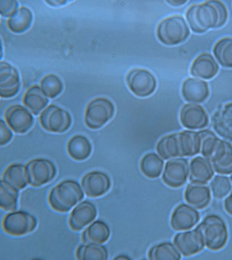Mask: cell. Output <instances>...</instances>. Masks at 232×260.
<instances>
[{
    "instance_id": "6da1fadb",
    "label": "cell",
    "mask_w": 232,
    "mask_h": 260,
    "mask_svg": "<svg viewBox=\"0 0 232 260\" xmlns=\"http://www.w3.org/2000/svg\"><path fill=\"white\" fill-rule=\"evenodd\" d=\"M228 18V9L220 1H208L193 5L187 9L186 19L195 34L223 27Z\"/></svg>"
},
{
    "instance_id": "7a4b0ae2",
    "label": "cell",
    "mask_w": 232,
    "mask_h": 260,
    "mask_svg": "<svg viewBox=\"0 0 232 260\" xmlns=\"http://www.w3.org/2000/svg\"><path fill=\"white\" fill-rule=\"evenodd\" d=\"M156 149L159 156L164 159L194 156L200 152V135L199 132L191 130L167 135L160 139Z\"/></svg>"
},
{
    "instance_id": "3957f363",
    "label": "cell",
    "mask_w": 232,
    "mask_h": 260,
    "mask_svg": "<svg viewBox=\"0 0 232 260\" xmlns=\"http://www.w3.org/2000/svg\"><path fill=\"white\" fill-rule=\"evenodd\" d=\"M83 197L84 194L78 182L66 180L51 189L48 195V203L54 211L66 213L82 201Z\"/></svg>"
},
{
    "instance_id": "277c9868",
    "label": "cell",
    "mask_w": 232,
    "mask_h": 260,
    "mask_svg": "<svg viewBox=\"0 0 232 260\" xmlns=\"http://www.w3.org/2000/svg\"><path fill=\"white\" fill-rule=\"evenodd\" d=\"M196 229L202 237L206 247L213 251L221 250L228 242V226L219 215L206 216Z\"/></svg>"
},
{
    "instance_id": "5b68a950",
    "label": "cell",
    "mask_w": 232,
    "mask_h": 260,
    "mask_svg": "<svg viewBox=\"0 0 232 260\" xmlns=\"http://www.w3.org/2000/svg\"><path fill=\"white\" fill-rule=\"evenodd\" d=\"M191 34L186 20L182 16L166 18L158 25L157 36L166 46H176L186 41Z\"/></svg>"
},
{
    "instance_id": "8992f818",
    "label": "cell",
    "mask_w": 232,
    "mask_h": 260,
    "mask_svg": "<svg viewBox=\"0 0 232 260\" xmlns=\"http://www.w3.org/2000/svg\"><path fill=\"white\" fill-rule=\"evenodd\" d=\"M115 106L107 98L99 97L93 100L85 109L84 121L92 129L101 128L114 116Z\"/></svg>"
},
{
    "instance_id": "52a82bcc",
    "label": "cell",
    "mask_w": 232,
    "mask_h": 260,
    "mask_svg": "<svg viewBox=\"0 0 232 260\" xmlns=\"http://www.w3.org/2000/svg\"><path fill=\"white\" fill-rule=\"evenodd\" d=\"M39 121L43 128L51 133L62 134L70 128V113L57 106L50 105L41 113Z\"/></svg>"
},
{
    "instance_id": "ba28073f",
    "label": "cell",
    "mask_w": 232,
    "mask_h": 260,
    "mask_svg": "<svg viewBox=\"0 0 232 260\" xmlns=\"http://www.w3.org/2000/svg\"><path fill=\"white\" fill-rule=\"evenodd\" d=\"M38 226V220L31 213L18 211L9 213L2 222L4 231L9 235L23 236L33 232Z\"/></svg>"
},
{
    "instance_id": "9c48e42d",
    "label": "cell",
    "mask_w": 232,
    "mask_h": 260,
    "mask_svg": "<svg viewBox=\"0 0 232 260\" xmlns=\"http://www.w3.org/2000/svg\"><path fill=\"white\" fill-rule=\"evenodd\" d=\"M28 184L39 187L52 182L57 175L55 164L49 159L37 158L32 160L25 166Z\"/></svg>"
},
{
    "instance_id": "30bf717a",
    "label": "cell",
    "mask_w": 232,
    "mask_h": 260,
    "mask_svg": "<svg viewBox=\"0 0 232 260\" xmlns=\"http://www.w3.org/2000/svg\"><path fill=\"white\" fill-rule=\"evenodd\" d=\"M127 85L136 96L146 98L154 93L157 87L155 76L148 70L134 69L127 74Z\"/></svg>"
},
{
    "instance_id": "8fae6325",
    "label": "cell",
    "mask_w": 232,
    "mask_h": 260,
    "mask_svg": "<svg viewBox=\"0 0 232 260\" xmlns=\"http://www.w3.org/2000/svg\"><path fill=\"white\" fill-rule=\"evenodd\" d=\"M189 175V162L183 158H173L166 162L162 180L171 188H179L185 185Z\"/></svg>"
},
{
    "instance_id": "7c38bea8",
    "label": "cell",
    "mask_w": 232,
    "mask_h": 260,
    "mask_svg": "<svg viewBox=\"0 0 232 260\" xmlns=\"http://www.w3.org/2000/svg\"><path fill=\"white\" fill-rule=\"evenodd\" d=\"M82 187L85 194L91 198L103 196L110 189L112 182L107 174L103 171L90 172L82 179Z\"/></svg>"
},
{
    "instance_id": "4fadbf2b",
    "label": "cell",
    "mask_w": 232,
    "mask_h": 260,
    "mask_svg": "<svg viewBox=\"0 0 232 260\" xmlns=\"http://www.w3.org/2000/svg\"><path fill=\"white\" fill-rule=\"evenodd\" d=\"M180 119L183 127L191 130L205 128L210 123V118L205 109L196 104L183 106L180 111Z\"/></svg>"
},
{
    "instance_id": "5bb4252c",
    "label": "cell",
    "mask_w": 232,
    "mask_h": 260,
    "mask_svg": "<svg viewBox=\"0 0 232 260\" xmlns=\"http://www.w3.org/2000/svg\"><path fill=\"white\" fill-rule=\"evenodd\" d=\"M4 117L9 127L17 134L27 133L34 124L32 113L24 106L17 104L7 109Z\"/></svg>"
},
{
    "instance_id": "9a60e30c",
    "label": "cell",
    "mask_w": 232,
    "mask_h": 260,
    "mask_svg": "<svg viewBox=\"0 0 232 260\" xmlns=\"http://www.w3.org/2000/svg\"><path fill=\"white\" fill-rule=\"evenodd\" d=\"M21 83L20 74L17 69L8 63H0V96L10 99L18 93Z\"/></svg>"
},
{
    "instance_id": "2e32d148",
    "label": "cell",
    "mask_w": 232,
    "mask_h": 260,
    "mask_svg": "<svg viewBox=\"0 0 232 260\" xmlns=\"http://www.w3.org/2000/svg\"><path fill=\"white\" fill-rule=\"evenodd\" d=\"M173 243L180 254L186 257L198 254L205 247L202 237L196 229L176 234Z\"/></svg>"
},
{
    "instance_id": "e0dca14e",
    "label": "cell",
    "mask_w": 232,
    "mask_h": 260,
    "mask_svg": "<svg viewBox=\"0 0 232 260\" xmlns=\"http://www.w3.org/2000/svg\"><path fill=\"white\" fill-rule=\"evenodd\" d=\"M209 161L215 172L220 175L232 174V146L226 141L219 139Z\"/></svg>"
},
{
    "instance_id": "ac0fdd59",
    "label": "cell",
    "mask_w": 232,
    "mask_h": 260,
    "mask_svg": "<svg viewBox=\"0 0 232 260\" xmlns=\"http://www.w3.org/2000/svg\"><path fill=\"white\" fill-rule=\"evenodd\" d=\"M200 219L196 209L187 204H182L174 209L170 218V225L176 231H188L192 229Z\"/></svg>"
},
{
    "instance_id": "d6986e66",
    "label": "cell",
    "mask_w": 232,
    "mask_h": 260,
    "mask_svg": "<svg viewBox=\"0 0 232 260\" xmlns=\"http://www.w3.org/2000/svg\"><path fill=\"white\" fill-rule=\"evenodd\" d=\"M182 94L185 101L190 103H202L210 96V86L200 79L189 78L183 83Z\"/></svg>"
},
{
    "instance_id": "ffe728a7",
    "label": "cell",
    "mask_w": 232,
    "mask_h": 260,
    "mask_svg": "<svg viewBox=\"0 0 232 260\" xmlns=\"http://www.w3.org/2000/svg\"><path fill=\"white\" fill-rule=\"evenodd\" d=\"M97 216L96 206L90 201H83L71 211L69 224L74 231H80L91 223Z\"/></svg>"
},
{
    "instance_id": "44dd1931",
    "label": "cell",
    "mask_w": 232,
    "mask_h": 260,
    "mask_svg": "<svg viewBox=\"0 0 232 260\" xmlns=\"http://www.w3.org/2000/svg\"><path fill=\"white\" fill-rule=\"evenodd\" d=\"M190 71L194 77L200 78V80H210L217 75L219 66L212 55L204 53L192 62Z\"/></svg>"
},
{
    "instance_id": "7402d4cb",
    "label": "cell",
    "mask_w": 232,
    "mask_h": 260,
    "mask_svg": "<svg viewBox=\"0 0 232 260\" xmlns=\"http://www.w3.org/2000/svg\"><path fill=\"white\" fill-rule=\"evenodd\" d=\"M212 126L220 137L232 141V102L215 111L212 117Z\"/></svg>"
},
{
    "instance_id": "603a6c76",
    "label": "cell",
    "mask_w": 232,
    "mask_h": 260,
    "mask_svg": "<svg viewBox=\"0 0 232 260\" xmlns=\"http://www.w3.org/2000/svg\"><path fill=\"white\" fill-rule=\"evenodd\" d=\"M214 171L212 164L206 157H194L190 164L189 180L192 183L206 184L212 180Z\"/></svg>"
},
{
    "instance_id": "cb8c5ba5",
    "label": "cell",
    "mask_w": 232,
    "mask_h": 260,
    "mask_svg": "<svg viewBox=\"0 0 232 260\" xmlns=\"http://www.w3.org/2000/svg\"><path fill=\"white\" fill-rule=\"evenodd\" d=\"M184 196L187 203L199 210L207 207L212 200L210 187L196 183H192L187 185Z\"/></svg>"
},
{
    "instance_id": "d4e9b609",
    "label": "cell",
    "mask_w": 232,
    "mask_h": 260,
    "mask_svg": "<svg viewBox=\"0 0 232 260\" xmlns=\"http://www.w3.org/2000/svg\"><path fill=\"white\" fill-rule=\"evenodd\" d=\"M67 150L72 159L77 161H83L91 155L92 145L86 137L76 135L69 141Z\"/></svg>"
},
{
    "instance_id": "484cf974",
    "label": "cell",
    "mask_w": 232,
    "mask_h": 260,
    "mask_svg": "<svg viewBox=\"0 0 232 260\" xmlns=\"http://www.w3.org/2000/svg\"><path fill=\"white\" fill-rule=\"evenodd\" d=\"M110 237V229L105 222L96 220L83 232L82 239L84 243H105Z\"/></svg>"
},
{
    "instance_id": "4316f807",
    "label": "cell",
    "mask_w": 232,
    "mask_h": 260,
    "mask_svg": "<svg viewBox=\"0 0 232 260\" xmlns=\"http://www.w3.org/2000/svg\"><path fill=\"white\" fill-rule=\"evenodd\" d=\"M32 11L26 7H21L8 20L9 29L15 34H22L28 30L33 22Z\"/></svg>"
},
{
    "instance_id": "83f0119b",
    "label": "cell",
    "mask_w": 232,
    "mask_h": 260,
    "mask_svg": "<svg viewBox=\"0 0 232 260\" xmlns=\"http://www.w3.org/2000/svg\"><path fill=\"white\" fill-rule=\"evenodd\" d=\"M38 85L30 87L25 92L23 103L34 115H38L48 104V99Z\"/></svg>"
},
{
    "instance_id": "f1b7e54d",
    "label": "cell",
    "mask_w": 232,
    "mask_h": 260,
    "mask_svg": "<svg viewBox=\"0 0 232 260\" xmlns=\"http://www.w3.org/2000/svg\"><path fill=\"white\" fill-rule=\"evenodd\" d=\"M2 180L18 191L24 189L28 183L25 166L18 164L11 165L4 171Z\"/></svg>"
},
{
    "instance_id": "f546056e",
    "label": "cell",
    "mask_w": 232,
    "mask_h": 260,
    "mask_svg": "<svg viewBox=\"0 0 232 260\" xmlns=\"http://www.w3.org/2000/svg\"><path fill=\"white\" fill-rule=\"evenodd\" d=\"M164 161L159 155L154 152L143 155L140 164L141 173L146 177L155 179L161 176L163 169Z\"/></svg>"
},
{
    "instance_id": "4dcf8cb0",
    "label": "cell",
    "mask_w": 232,
    "mask_h": 260,
    "mask_svg": "<svg viewBox=\"0 0 232 260\" xmlns=\"http://www.w3.org/2000/svg\"><path fill=\"white\" fill-rule=\"evenodd\" d=\"M76 257L79 260H106L108 253L106 248L102 245L85 243L76 249Z\"/></svg>"
},
{
    "instance_id": "1f68e13d",
    "label": "cell",
    "mask_w": 232,
    "mask_h": 260,
    "mask_svg": "<svg viewBox=\"0 0 232 260\" xmlns=\"http://www.w3.org/2000/svg\"><path fill=\"white\" fill-rule=\"evenodd\" d=\"M215 59L222 67L232 69V38L220 39L213 48Z\"/></svg>"
},
{
    "instance_id": "d6a6232c",
    "label": "cell",
    "mask_w": 232,
    "mask_h": 260,
    "mask_svg": "<svg viewBox=\"0 0 232 260\" xmlns=\"http://www.w3.org/2000/svg\"><path fill=\"white\" fill-rule=\"evenodd\" d=\"M18 191L12 185L0 181V206L6 211H15L18 208Z\"/></svg>"
},
{
    "instance_id": "836d02e7",
    "label": "cell",
    "mask_w": 232,
    "mask_h": 260,
    "mask_svg": "<svg viewBox=\"0 0 232 260\" xmlns=\"http://www.w3.org/2000/svg\"><path fill=\"white\" fill-rule=\"evenodd\" d=\"M148 257L152 260L180 259L181 254L175 245L164 242L153 246L148 252Z\"/></svg>"
},
{
    "instance_id": "e575fe53",
    "label": "cell",
    "mask_w": 232,
    "mask_h": 260,
    "mask_svg": "<svg viewBox=\"0 0 232 260\" xmlns=\"http://www.w3.org/2000/svg\"><path fill=\"white\" fill-rule=\"evenodd\" d=\"M40 84L44 94L50 99L59 96L64 90V83L61 79L53 74H48L42 79Z\"/></svg>"
},
{
    "instance_id": "d590c367",
    "label": "cell",
    "mask_w": 232,
    "mask_h": 260,
    "mask_svg": "<svg viewBox=\"0 0 232 260\" xmlns=\"http://www.w3.org/2000/svg\"><path fill=\"white\" fill-rule=\"evenodd\" d=\"M213 196L217 199H222L227 196L231 190V183L225 176H216L210 183Z\"/></svg>"
},
{
    "instance_id": "8d00e7d4",
    "label": "cell",
    "mask_w": 232,
    "mask_h": 260,
    "mask_svg": "<svg viewBox=\"0 0 232 260\" xmlns=\"http://www.w3.org/2000/svg\"><path fill=\"white\" fill-rule=\"evenodd\" d=\"M199 134L201 137V154L208 159L220 139L208 129L199 132Z\"/></svg>"
},
{
    "instance_id": "74e56055",
    "label": "cell",
    "mask_w": 232,
    "mask_h": 260,
    "mask_svg": "<svg viewBox=\"0 0 232 260\" xmlns=\"http://www.w3.org/2000/svg\"><path fill=\"white\" fill-rule=\"evenodd\" d=\"M18 2L15 0H1L0 1V13L2 16L11 17L17 11Z\"/></svg>"
},
{
    "instance_id": "f35d334b",
    "label": "cell",
    "mask_w": 232,
    "mask_h": 260,
    "mask_svg": "<svg viewBox=\"0 0 232 260\" xmlns=\"http://www.w3.org/2000/svg\"><path fill=\"white\" fill-rule=\"evenodd\" d=\"M13 135L4 120H0V145H6L11 141Z\"/></svg>"
},
{
    "instance_id": "ab89813d",
    "label": "cell",
    "mask_w": 232,
    "mask_h": 260,
    "mask_svg": "<svg viewBox=\"0 0 232 260\" xmlns=\"http://www.w3.org/2000/svg\"><path fill=\"white\" fill-rule=\"evenodd\" d=\"M224 208L227 213L232 216V192L229 194L228 197H227L225 199Z\"/></svg>"
},
{
    "instance_id": "60d3db41",
    "label": "cell",
    "mask_w": 232,
    "mask_h": 260,
    "mask_svg": "<svg viewBox=\"0 0 232 260\" xmlns=\"http://www.w3.org/2000/svg\"><path fill=\"white\" fill-rule=\"evenodd\" d=\"M46 4L50 5V6L52 7H60L64 6L67 4L66 0H47L45 1Z\"/></svg>"
},
{
    "instance_id": "b9f144b4",
    "label": "cell",
    "mask_w": 232,
    "mask_h": 260,
    "mask_svg": "<svg viewBox=\"0 0 232 260\" xmlns=\"http://www.w3.org/2000/svg\"><path fill=\"white\" fill-rule=\"evenodd\" d=\"M166 3L170 5L171 6L176 7V8H178V7L183 6V5L186 4L187 3V1H185V0H168V1H166Z\"/></svg>"
},
{
    "instance_id": "7bdbcfd3",
    "label": "cell",
    "mask_w": 232,
    "mask_h": 260,
    "mask_svg": "<svg viewBox=\"0 0 232 260\" xmlns=\"http://www.w3.org/2000/svg\"><path fill=\"white\" fill-rule=\"evenodd\" d=\"M129 259V257L128 256H125V255H124V256H122V255H120L119 256H117L115 257L114 259Z\"/></svg>"
},
{
    "instance_id": "ee69618b",
    "label": "cell",
    "mask_w": 232,
    "mask_h": 260,
    "mask_svg": "<svg viewBox=\"0 0 232 260\" xmlns=\"http://www.w3.org/2000/svg\"><path fill=\"white\" fill-rule=\"evenodd\" d=\"M231 182H232V175L230 176Z\"/></svg>"
}]
</instances>
